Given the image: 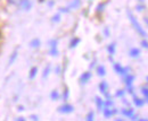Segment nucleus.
<instances>
[{
  "label": "nucleus",
  "mask_w": 148,
  "mask_h": 121,
  "mask_svg": "<svg viewBox=\"0 0 148 121\" xmlns=\"http://www.w3.org/2000/svg\"><path fill=\"white\" fill-rule=\"evenodd\" d=\"M107 52L111 54V55H114L115 52H116V44L115 43H111L107 45Z\"/></svg>",
  "instance_id": "nucleus-16"
},
{
  "label": "nucleus",
  "mask_w": 148,
  "mask_h": 121,
  "mask_svg": "<svg viewBox=\"0 0 148 121\" xmlns=\"http://www.w3.org/2000/svg\"><path fill=\"white\" fill-rule=\"evenodd\" d=\"M49 74H50V66H47L45 71H43V74H42V77H43V78H47Z\"/></svg>",
  "instance_id": "nucleus-25"
},
{
  "label": "nucleus",
  "mask_w": 148,
  "mask_h": 121,
  "mask_svg": "<svg viewBox=\"0 0 148 121\" xmlns=\"http://www.w3.org/2000/svg\"><path fill=\"white\" fill-rule=\"evenodd\" d=\"M59 71H60V68L57 67V68H56V74H59Z\"/></svg>",
  "instance_id": "nucleus-36"
},
{
  "label": "nucleus",
  "mask_w": 148,
  "mask_h": 121,
  "mask_svg": "<svg viewBox=\"0 0 148 121\" xmlns=\"http://www.w3.org/2000/svg\"><path fill=\"white\" fill-rule=\"evenodd\" d=\"M81 6V0H73L70 5H69V8L70 9H76Z\"/></svg>",
  "instance_id": "nucleus-17"
},
{
  "label": "nucleus",
  "mask_w": 148,
  "mask_h": 121,
  "mask_svg": "<svg viewBox=\"0 0 148 121\" xmlns=\"http://www.w3.org/2000/svg\"><path fill=\"white\" fill-rule=\"evenodd\" d=\"M146 100H148V97H146Z\"/></svg>",
  "instance_id": "nucleus-40"
},
{
  "label": "nucleus",
  "mask_w": 148,
  "mask_h": 121,
  "mask_svg": "<svg viewBox=\"0 0 148 121\" xmlns=\"http://www.w3.org/2000/svg\"><path fill=\"white\" fill-rule=\"evenodd\" d=\"M69 96H70V91H69V88H65L64 89V93H63V96H62L63 101H67L69 100Z\"/></svg>",
  "instance_id": "nucleus-22"
},
{
  "label": "nucleus",
  "mask_w": 148,
  "mask_h": 121,
  "mask_svg": "<svg viewBox=\"0 0 148 121\" xmlns=\"http://www.w3.org/2000/svg\"><path fill=\"white\" fill-rule=\"evenodd\" d=\"M38 74V68L37 67H32L31 70H30V74H29V78L30 79H34V77L37 76Z\"/></svg>",
  "instance_id": "nucleus-19"
},
{
  "label": "nucleus",
  "mask_w": 148,
  "mask_h": 121,
  "mask_svg": "<svg viewBox=\"0 0 148 121\" xmlns=\"http://www.w3.org/2000/svg\"><path fill=\"white\" fill-rule=\"evenodd\" d=\"M141 94L144 95L145 99L148 97V87H143V88H141Z\"/></svg>",
  "instance_id": "nucleus-28"
},
{
  "label": "nucleus",
  "mask_w": 148,
  "mask_h": 121,
  "mask_svg": "<svg viewBox=\"0 0 148 121\" xmlns=\"http://www.w3.org/2000/svg\"><path fill=\"white\" fill-rule=\"evenodd\" d=\"M74 111V106L71 105V104H63L58 107V112L59 113H63V114H69V113H72Z\"/></svg>",
  "instance_id": "nucleus-5"
},
{
  "label": "nucleus",
  "mask_w": 148,
  "mask_h": 121,
  "mask_svg": "<svg viewBox=\"0 0 148 121\" xmlns=\"http://www.w3.org/2000/svg\"><path fill=\"white\" fill-rule=\"evenodd\" d=\"M99 91H100V93H103L104 95L108 92V84H107V82H105V80H103V82H100V84H99Z\"/></svg>",
  "instance_id": "nucleus-12"
},
{
  "label": "nucleus",
  "mask_w": 148,
  "mask_h": 121,
  "mask_svg": "<svg viewBox=\"0 0 148 121\" xmlns=\"http://www.w3.org/2000/svg\"><path fill=\"white\" fill-rule=\"evenodd\" d=\"M81 42V40L79 39V37H73L72 40H71V42H70V49H74V48H76L77 45H79V43Z\"/></svg>",
  "instance_id": "nucleus-15"
},
{
  "label": "nucleus",
  "mask_w": 148,
  "mask_h": 121,
  "mask_svg": "<svg viewBox=\"0 0 148 121\" xmlns=\"http://www.w3.org/2000/svg\"><path fill=\"white\" fill-rule=\"evenodd\" d=\"M95 102H96V105H97V109L98 110H103L104 109V106H105V104H104V100L103 99H100V97H96L95 99Z\"/></svg>",
  "instance_id": "nucleus-13"
},
{
  "label": "nucleus",
  "mask_w": 148,
  "mask_h": 121,
  "mask_svg": "<svg viewBox=\"0 0 148 121\" xmlns=\"http://www.w3.org/2000/svg\"><path fill=\"white\" fill-rule=\"evenodd\" d=\"M140 45H141L144 49H148V41L146 39H144V40L140 42Z\"/></svg>",
  "instance_id": "nucleus-30"
},
{
  "label": "nucleus",
  "mask_w": 148,
  "mask_h": 121,
  "mask_svg": "<svg viewBox=\"0 0 148 121\" xmlns=\"http://www.w3.org/2000/svg\"><path fill=\"white\" fill-rule=\"evenodd\" d=\"M96 71H97V75L100 76V77H104L106 75V68L104 66H101V65L96 68Z\"/></svg>",
  "instance_id": "nucleus-14"
},
{
  "label": "nucleus",
  "mask_w": 148,
  "mask_h": 121,
  "mask_svg": "<svg viewBox=\"0 0 148 121\" xmlns=\"http://www.w3.org/2000/svg\"><path fill=\"white\" fill-rule=\"evenodd\" d=\"M31 119H32V120H38L39 118H38L37 116H31Z\"/></svg>",
  "instance_id": "nucleus-33"
},
{
  "label": "nucleus",
  "mask_w": 148,
  "mask_h": 121,
  "mask_svg": "<svg viewBox=\"0 0 148 121\" xmlns=\"http://www.w3.org/2000/svg\"><path fill=\"white\" fill-rule=\"evenodd\" d=\"M133 97H132V102L133 104L137 106V107H141V106H144L145 103H146V100H144V99H140V97H138L137 95H132Z\"/></svg>",
  "instance_id": "nucleus-9"
},
{
  "label": "nucleus",
  "mask_w": 148,
  "mask_h": 121,
  "mask_svg": "<svg viewBox=\"0 0 148 121\" xmlns=\"http://www.w3.org/2000/svg\"><path fill=\"white\" fill-rule=\"evenodd\" d=\"M57 45H58V41L56 39H53L49 41V54L56 57L58 54V49H57Z\"/></svg>",
  "instance_id": "nucleus-4"
},
{
  "label": "nucleus",
  "mask_w": 148,
  "mask_h": 121,
  "mask_svg": "<svg viewBox=\"0 0 148 121\" xmlns=\"http://www.w3.org/2000/svg\"><path fill=\"white\" fill-rule=\"evenodd\" d=\"M134 79H136V77L133 76V75H131V74H127L125 76H124V84H125V86L127 87H130L133 85V82H134Z\"/></svg>",
  "instance_id": "nucleus-10"
},
{
  "label": "nucleus",
  "mask_w": 148,
  "mask_h": 121,
  "mask_svg": "<svg viewBox=\"0 0 148 121\" xmlns=\"http://www.w3.org/2000/svg\"><path fill=\"white\" fill-rule=\"evenodd\" d=\"M129 55L133 59H137L140 57V50L138 48H131L129 50Z\"/></svg>",
  "instance_id": "nucleus-11"
},
{
  "label": "nucleus",
  "mask_w": 148,
  "mask_h": 121,
  "mask_svg": "<svg viewBox=\"0 0 148 121\" xmlns=\"http://www.w3.org/2000/svg\"><path fill=\"white\" fill-rule=\"evenodd\" d=\"M18 7L23 10H30L31 7H32V3H31L30 0H19Z\"/></svg>",
  "instance_id": "nucleus-8"
},
{
  "label": "nucleus",
  "mask_w": 148,
  "mask_h": 121,
  "mask_svg": "<svg viewBox=\"0 0 148 121\" xmlns=\"http://www.w3.org/2000/svg\"><path fill=\"white\" fill-rule=\"evenodd\" d=\"M50 99H51L53 101H57V100L59 99V93H58V91L54 89V91L50 93Z\"/></svg>",
  "instance_id": "nucleus-20"
},
{
  "label": "nucleus",
  "mask_w": 148,
  "mask_h": 121,
  "mask_svg": "<svg viewBox=\"0 0 148 121\" xmlns=\"http://www.w3.org/2000/svg\"><path fill=\"white\" fill-rule=\"evenodd\" d=\"M128 17H129V20L130 23L132 24V26H133V28L136 30V32L138 33V34L140 35L141 37H144V39H146L147 37V32L144 30V27L141 26V24L138 22V19L134 17V15L130 11V10H128Z\"/></svg>",
  "instance_id": "nucleus-1"
},
{
  "label": "nucleus",
  "mask_w": 148,
  "mask_h": 121,
  "mask_svg": "<svg viewBox=\"0 0 148 121\" xmlns=\"http://www.w3.org/2000/svg\"><path fill=\"white\" fill-rule=\"evenodd\" d=\"M93 118H95V113H93L92 111H91V112H89V113L87 114V118H86V119H87L88 121H92Z\"/></svg>",
  "instance_id": "nucleus-29"
},
{
  "label": "nucleus",
  "mask_w": 148,
  "mask_h": 121,
  "mask_svg": "<svg viewBox=\"0 0 148 121\" xmlns=\"http://www.w3.org/2000/svg\"><path fill=\"white\" fill-rule=\"evenodd\" d=\"M144 22H145V24L148 26V17H144Z\"/></svg>",
  "instance_id": "nucleus-34"
},
{
  "label": "nucleus",
  "mask_w": 148,
  "mask_h": 121,
  "mask_svg": "<svg viewBox=\"0 0 148 121\" xmlns=\"http://www.w3.org/2000/svg\"><path fill=\"white\" fill-rule=\"evenodd\" d=\"M41 45V42H40V40L39 39H33L31 42H30V47L31 48H34V49H37Z\"/></svg>",
  "instance_id": "nucleus-18"
},
{
  "label": "nucleus",
  "mask_w": 148,
  "mask_h": 121,
  "mask_svg": "<svg viewBox=\"0 0 148 121\" xmlns=\"http://www.w3.org/2000/svg\"><path fill=\"white\" fill-rule=\"evenodd\" d=\"M16 58H17V51H15L13 54H12V57H10V59H9V65H12V64L15 61Z\"/></svg>",
  "instance_id": "nucleus-27"
},
{
  "label": "nucleus",
  "mask_w": 148,
  "mask_h": 121,
  "mask_svg": "<svg viewBox=\"0 0 148 121\" xmlns=\"http://www.w3.org/2000/svg\"><path fill=\"white\" fill-rule=\"evenodd\" d=\"M51 22H53V23H59V22H60V14L54 15L53 18H51Z\"/></svg>",
  "instance_id": "nucleus-26"
},
{
  "label": "nucleus",
  "mask_w": 148,
  "mask_h": 121,
  "mask_svg": "<svg viewBox=\"0 0 148 121\" xmlns=\"http://www.w3.org/2000/svg\"><path fill=\"white\" fill-rule=\"evenodd\" d=\"M105 7H106V3H105V2H101V3H99V5L97 6V8H96V11H97L98 14L103 13V11H104V9H105Z\"/></svg>",
  "instance_id": "nucleus-21"
},
{
  "label": "nucleus",
  "mask_w": 148,
  "mask_h": 121,
  "mask_svg": "<svg viewBox=\"0 0 148 121\" xmlns=\"http://www.w3.org/2000/svg\"><path fill=\"white\" fill-rule=\"evenodd\" d=\"M136 9H137V11H143V10H145L146 9V6L144 5V3H138L137 5V7H136Z\"/></svg>",
  "instance_id": "nucleus-24"
},
{
  "label": "nucleus",
  "mask_w": 148,
  "mask_h": 121,
  "mask_svg": "<svg viewBox=\"0 0 148 121\" xmlns=\"http://www.w3.org/2000/svg\"><path fill=\"white\" fill-rule=\"evenodd\" d=\"M146 102H148V100H146Z\"/></svg>",
  "instance_id": "nucleus-41"
},
{
  "label": "nucleus",
  "mask_w": 148,
  "mask_h": 121,
  "mask_svg": "<svg viewBox=\"0 0 148 121\" xmlns=\"http://www.w3.org/2000/svg\"><path fill=\"white\" fill-rule=\"evenodd\" d=\"M119 111L116 110V109H111L110 106H104V109H103V113H104V117L106 118V119H110L112 118L114 114H116Z\"/></svg>",
  "instance_id": "nucleus-6"
},
{
  "label": "nucleus",
  "mask_w": 148,
  "mask_h": 121,
  "mask_svg": "<svg viewBox=\"0 0 148 121\" xmlns=\"http://www.w3.org/2000/svg\"><path fill=\"white\" fill-rule=\"evenodd\" d=\"M19 0H8V2L9 3H13V5H16V3H18Z\"/></svg>",
  "instance_id": "nucleus-32"
},
{
  "label": "nucleus",
  "mask_w": 148,
  "mask_h": 121,
  "mask_svg": "<svg viewBox=\"0 0 148 121\" xmlns=\"http://www.w3.org/2000/svg\"><path fill=\"white\" fill-rule=\"evenodd\" d=\"M17 120H25V119H24V118H22V117H19V118H17Z\"/></svg>",
  "instance_id": "nucleus-37"
},
{
  "label": "nucleus",
  "mask_w": 148,
  "mask_h": 121,
  "mask_svg": "<svg viewBox=\"0 0 148 121\" xmlns=\"http://www.w3.org/2000/svg\"><path fill=\"white\" fill-rule=\"evenodd\" d=\"M113 68H114L116 74H119V75H121V76H125L127 74H129V70H130L129 67H122L119 62L113 64Z\"/></svg>",
  "instance_id": "nucleus-2"
},
{
  "label": "nucleus",
  "mask_w": 148,
  "mask_h": 121,
  "mask_svg": "<svg viewBox=\"0 0 148 121\" xmlns=\"http://www.w3.org/2000/svg\"><path fill=\"white\" fill-rule=\"evenodd\" d=\"M144 1H145V0H139V2H141V3H144Z\"/></svg>",
  "instance_id": "nucleus-38"
},
{
  "label": "nucleus",
  "mask_w": 148,
  "mask_h": 121,
  "mask_svg": "<svg viewBox=\"0 0 148 121\" xmlns=\"http://www.w3.org/2000/svg\"><path fill=\"white\" fill-rule=\"evenodd\" d=\"M104 34H105V36H110V28H108V27H105Z\"/></svg>",
  "instance_id": "nucleus-31"
},
{
  "label": "nucleus",
  "mask_w": 148,
  "mask_h": 121,
  "mask_svg": "<svg viewBox=\"0 0 148 121\" xmlns=\"http://www.w3.org/2000/svg\"><path fill=\"white\" fill-rule=\"evenodd\" d=\"M91 76H92V74H91V71H86V72H83L81 76H80V84H82V85H84V84H87L90 79H91Z\"/></svg>",
  "instance_id": "nucleus-7"
},
{
  "label": "nucleus",
  "mask_w": 148,
  "mask_h": 121,
  "mask_svg": "<svg viewBox=\"0 0 148 121\" xmlns=\"http://www.w3.org/2000/svg\"><path fill=\"white\" fill-rule=\"evenodd\" d=\"M121 113H122L125 118H130L131 120H138V116L134 113V110H133V109H131V107L122 109Z\"/></svg>",
  "instance_id": "nucleus-3"
},
{
  "label": "nucleus",
  "mask_w": 148,
  "mask_h": 121,
  "mask_svg": "<svg viewBox=\"0 0 148 121\" xmlns=\"http://www.w3.org/2000/svg\"><path fill=\"white\" fill-rule=\"evenodd\" d=\"M125 95V91L124 89H119V91H116V93H115V96L116 97H123Z\"/></svg>",
  "instance_id": "nucleus-23"
},
{
  "label": "nucleus",
  "mask_w": 148,
  "mask_h": 121,
  "mask_svg": "<svg viewBox=\"0 0 148 121\" xmlns=\"http://www.w3.org/2000/svg\"><path fill=\"white\" fill-rule=\"evenodd\" d=\"M54 3H55V2H54V1H50V2H49V3H48V6H50V7H51V6H54Z\"/></svg>",
  "instance_id": "nucleus-35"
},
{
  "label": "nucleus",
  "mask_w": 148,
  "mask_h": 121,
  "mask_svg": "<svg viewBox=\"0 0 148 121\" xmlns=\"http://www.w3.org/2000/svg\"><path fill=\"white\" fill-rule=\"evenodd\" d=\"M146 80H147V83H148V76L146 77Z\"/></svg>",
  "instance_id": "nucleus-39"
}]
</instances>
